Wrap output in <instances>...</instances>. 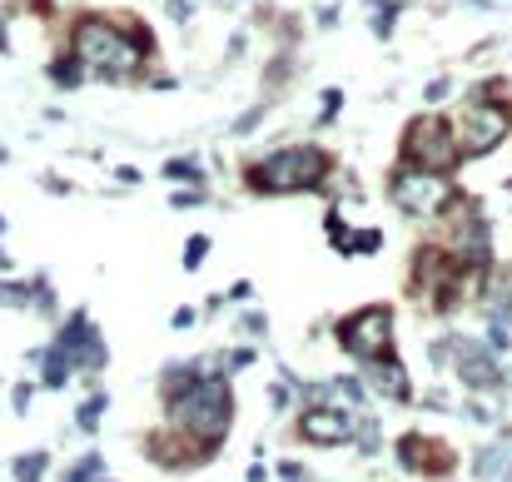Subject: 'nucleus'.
I'll use <instances>...</instances> for the list:
<instances>
[{
	"label": "nucleus",
	"mask_w": 512,
	"mask_h": 482,
	"mask_svg": "<svg viewBox=\"0 0 512 482\" xmlns=\"http://www.w3.org/2000/svg\"><path fill=\"white\" fill-rule=\"evenodd\" d=\"M170 408L174 423L199 443H219L229 433V418H234V398H229L224 378H189L184 393H174Z\"/></svg>",
	"instance_id": "obj_1"
},
{
	"label": "nucleus",
	"mask_w": 512,
	"mask_h": 482,
	"mask_svg": "<svg viewBox=\"0 0 512 482\" xmlns=\"http://www.w3.org/2000/svg\"><path fill=\"white\" fill-rule=\"evenodd\" d=\"M75 60H80V65H95L100 75L125 80V75H135V70H140L145 50H140V40L120 35V30H115V25H105L100 15H85V20L75 25Z\"/></svg>",
	"instance_id": "obj_2"
},
{
	"label": "nucleus",
	"mask_w": 512,
	"mask_h": 482,
	"mask_svg": "<svg viewBox=\"0 0 512 482\" xmlns=\"http://www.w3.org/2000/svg\"><path fill=\"white\" fill-rule=\"evenodd\" d=\"M329 174V160L319 150H279L254 169V189H269V194H294V189H314L324 184Z\"/></svg>",
	"instance_id": "obj_3"
},
{
	"label": "nucleus",
	"mask_w": 512,
	"mask_h": 482,
	"mask_svg": "<svg viewBox=\"0 0 512 482\" xmlns=\"http://www.w3.org/2000/svg\"><path fill=\"white\" fill-rule=\"evenodd\" d=\"M503 135H508V115H503L493 100L463 105V115H458V125H453V145H458V155H468V160L498 150Z\"/></svg>",
	"instance_id": "obj_4"
},
{
	"label": "nucleus",
	"mask_w": 512,
	"mask_h": 482,
	"mask_svg": "<svg viewBox=\"0 0 512 482\" xmlns=\"http://www.w3.org/2000/svg\"><path fill=\"white\" fill-rule=\"evenodd\" d=\"M448 199H453V189L433 169H398L393 174V204L408 214H438Z\"/></svg>",
	"instance_id": "obj_5"
},
{
	"label": "nucleus",
	"mask_w": 512,
	"mask_h": 482,
	"mask_svg": "<svg viewBox=\"0 0 512 482\" xmlns=\"http://www.w3.org/2000/svg\"><path fill=\"white\" fill-rule=\"evenodd\" d=\"M388 338H393V314L388 309H358L353 319L339 323V343L363 363L388 353Z\"/></svg>",
	"instance_id": "obj_6"
},
{
	"label": "nucleus",
	"mask_w": 512,
	"mask_h": 482,
	"mask_svg": "<svg viewBox=\"0 0 512 482\" xmlns=\"http://www.w3.org/2000/svg\"><path fill=\"white\" fill-rule=\"evenodd\" d=\"M408 160L423 164V169H433V174L453 169V164H458L453 130H448L443 120H413V130H408Z\"/></svg>",
	"instance_id": "obj_7"
},
{
	"label": "nucleus",
	"mask_w": 512,
	"mask_h": 482,
	"mask_svg": "<svg viewBox=\"0 0 512 482\" xmlns=\"http://www.w3.org/2000/svg\"><path fill=\"white\" fill-rule=\"evenodd\" d=\"M55 353H60L70 368H105V358H110L105 338L85 323V314H75V319L65 323V333L55 338Z\"/></svg>",
	"instance_id": "obj_8"
},
{
	"label": "nucleus",
	"mask_w": 512,
	"mask_h": 482,
	"mask_svg": "<svg viewBox=\"0 0 512 482\" xmlns=\"http://www.w3.org/2000/svg\"><path fill=\"white\" fill-rule=\"evenodd\" d=\"M299 433H304L309 443H319V448H334V443H343V438L353 433V423L343 418L339 408H309L304 423H299Z\"/></svg>",
	"instance_id": "obj_9"
},
{
	"label": "nucleus",
	"mask_w": 512,
	"mask_h": 482,
	"mask_svg": "<svg viewBox=\"0 0 512 482\" xmlns=\"http://www.w3.org/2000/svg\"><path fill=\"white\" fill-rule=\"evenodd\" d=\"M458 373H463L468 388H498V383H503L498 363H493L478 343H458Z\"/></svg>",
	"instance_id": "obj_10"
},
{
	"label": "nucleus",
	"mask_w": 512,
	"mask_h": 482,
	"mask_svg": "<svg viewBox=\"0 0 512 482\" xmlns=\"http://www.w3.org/2000/svg\"><path fill=\"white\" fill-rule=\"evenodd\" d=\"M368 383H373L383 398H398V403L408 398V373H403V363H398V358H383V353H378V358H368Z\"/></svg>",
	"instance_id": "obj_11"
},
{
	"label": "nucleus",
	"mask_w": 512,
	"mask_h": 482,
	"mask_svg": "<svg viewBox=\"0 0 512 482\" xmlns=\"http://www.w3.org/2000/svg\"><path fill=\"white\" fill-rule=\"evenodd\" d=\"M478 473H483V478H498V473H503V478H512V453H503V448H488V453L478 458Z\"/></svg>",
	"instance_id": "obj_12"
},
{
	"label": "nucleus",
	"mask_w": 512,
	"mask_h": 482,
	"mask_svg": "<svg viewBox=\"0 0 512 482\" xmlns=\"http://www.w3.org/2000/svg\"><path fill=\"white\" fill-rule=\"evenodd\" d=\"M45 463H50L45 453H30V458H20V463H15V482H40Z\"/></svg>",
	"instance_id": "obj_13"
},
{
	"label": "nucleus",
	"mask_w": 512,
	"mask_h": 482,
	"mask_svg": "<svg viewBox=\"0 0 512 482\" xmlns=\"http://www.w3.org/2000/svg\"><path fill=\"white\" fill-rule=\"evenodd\" d=\"M30 299L50 304V294H30L25 284H0V304H30Z\"/></svg>",
	"instance_id": "obj_14"
},
{
	"label": "nucleus",
	"mask_w": 512,
	"mask_h": 482,
	"mask_svg": "<svg viewBox=\"0 0 512 482\" xmlns=\"http://www.w3.org/2000/svg\"><path fill=\"white\" fill-rule=\"evenodd\" d=\"M204 254H209V239H204V234H194V239H189V249H184V269H199V264H204Z\"/></svg>",
	"instance_id": "obj_15"
},
{
	"label": "nucleus",
	"mask_w": 512,
	"mask_h": 482,
	"mask_svg": "<svg viewBox=\"0 0 512 482\" xmlns=\"http://www.w3.org/2000/svg\"><path fill=\"white\" fill-rule=\"evenodd\" d=\"M105 408H110L105 398H90V403L80 408V428H85V433H95V423H100V413H105Z\"/></svg>",
	"instance_id": "obj_16"
},
{
	"label": "nucleus",
	"mask_w": 512,
	"mask_h": 482,
	"mask_svg": "<svg viewBox=\"0 0 512 482\" xmlns=\"http://www.w3.org/2000/svg\"><path fill=\"white\" fill-rule=\"evenodd\" d=\"M165 174H170V179H199V164L194 160H170L165 164Z\"/></svg>",
	"instance_id": "obj_17"
},
{
	"label": "nucleus",
	"mask_w": 512,
	"mask_h": 482,
	"mask_svg": "<svg viewBox=\"0 0 512 482\" xmlns=\"http://www.w3.org/2000/svg\"><path fill=\"white\" fill-rule=\"evenodd\" d=\"M55 80H60V85H75V80H80V60H60V65H55Z\"/></svg>",
	"instance_id": "obj_18"
},
{
	"label": "nucleus",
	"mask_w": 512,
	"mask_h": 482,
	"mask_svg": "<svg viewBox=\"0 0 512 482\" xmlns=\"http://www.w3.org/2000/svg\"><path fill=\"white\" fill-rule=\"evenodd\" d=\"M393 10H398V5H383V10L373 15V30H378V35H388V30H393Z\"/></svg>",
	"instance_id": "obj_19"
},
{
	"label": "nucleus",
	"mask_w": 512,
	"mask_h": 482,
	"mask_svg": "<svg viewBox=\"0 0 512 482\" xmlns=\"http://www.w3.org/2000/svg\"><path fill=\"white\" fill-rule=\"evenodd\" d=\"M279 473H284V482H309V473H304V468H299V463H284V468H279Z\"/></svg>",
	"instance_id": "obj_20"
},
{
	"label": "nucleus",
	"mask_w": 512,
	"mask_h": 482,
	"mask_svg": "<svg viewBox=\"0 0 512 482\" xmlns=\"http://www.w3.org/2000/svg\"><path fill=\"white\" fill-rule=\"evenodd\" d=\"M170 15L174 20H189V0H170Z\"/></svg>",
	"instance_id": "obj_21"
},
{
	"label": "nucleus",
	"mask_w": 512,
	"mask_h": 482,
	"mask_svg": "<svg viewBox=\"0 0 512 482\" xmlns=\"http://www.w3.org/2000/svg\"><path fill=\"white\" fill-rule=\"evenodd\" d=\"M244 328H249V333H264L269 323H264V314H249V319H244Z\"/></svg>",
	"instance_id": "obj_22"
},
{
	"label": "nucleus",
	"mask_w": 512,
	"mask_h": 482,
	"mask_svg": "<svg viewBox=\"0 0 512 482\" xmlns=\"http://www.w3.org/2000/svg\"><path fill=\"white\" fill-rule=\"evenodd\" d=\"M0 50H5V30H0Z\"/></svg>",
	"instance_id": "obj_23"
}]
</instances>
